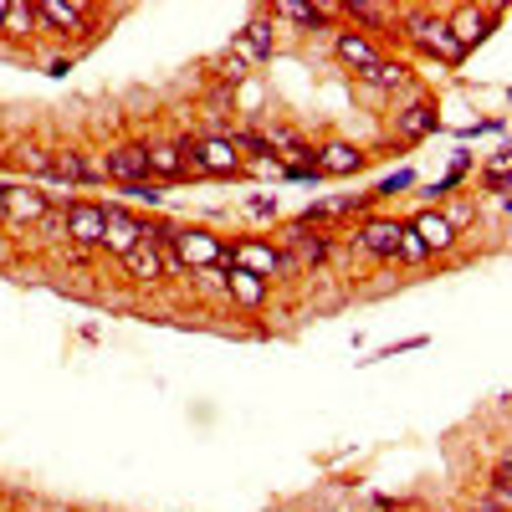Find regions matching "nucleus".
Listing matches in <instances>:
<instances>
[{"label": "nucleus", "instance_id": "1", "mask_svg": "<svg viewBox=\"0 0 512 512\" xmlns=\"http://www.w3.org/2000/svg\"><path fill=\"white\" fill-rule=\"evenodd\" d=\"M185 175H216V180H236L246 175V159L226 134H205V139H185Z\"/></svg>", "mask_w": 512, "mask_h": 512}, {"label": "nucleus", "instance_id": "2", "mask_svg": "<svg viewBox=\"0 0 512 512\" xmlns=\"http://www.w3.org/2000/svg\"><path fill=\"white\" fill-rule=\"evenodd\" d=\"M405 36L415 41V47H425L436 62H446V67H456L466 52L456 47V36H451V26H446V16H431V11H410L405 16Z\"/></svg>", "mask_w": 512, "mask_h": 512}, {"label": "nucleus", "instance_id": "3", "mask_svg": "<svg viewBox=\"0 0 512 512\" xmlns=\"http://www.w3.org/2000/svg\"><path fill=\"white\" fill-rule=\"evenodd\" d=\"M226 267L251 272V277H262V282L297 272V267L287 262V251H277V246H267V241H236V246H226Z\"/></svg>", "mask_w": 512, "mask_h": 512}, {"label": "nucleus", "instance_id": "4", "mask_svg": "<svg viewBox=\"0 0 512 512\" xmlns=\"http://www.w3.org/2000/svg\"><path fill=\"white\" fill-rule=\"evenodd\" d=\"M169 251L180 256V267H185V272L226 267V246L210 236V231H180V226H175V236H169Z\"/></svg>", "mask_w": 512, "mask_h": 512}, {"label": "nucleus", "instance_id": "5", "mask_svg": "<svg viewBox=\"0 0 512 512\" xmlns=\"http://www.w3.org/2000/svg\"><path fill=\"white\" fill-rule=\"evenodd\" d=\"M144 231H149V221L128 216L123 205H103V251L128 256V251H134V246L144 241Z\"/></svg>", "mask_w": 512, "mask_h": 512}, {"label": "nucleus", "instance_id": "6", "mask_svg": "<svg viewBox=\"0 0 512 512\" xmlns=\"http://www.w3.org/2000/svg\"><path fill=\"white\" fill-rule=\"evenodd\" d=\"M62 226H67V241L77 251H93L103 246V205H88V200H72L62 210Z\"/></svg>", "mask_w": 512, "mask_h": 512}, {"label": "nucleus", "instance_id": "7", "mask_svg": "<svg viewBox=\"0 0 512 512\" xmlns=\"http://www.w3.org/2000/svg\"><path fill=\"white\" fill-rule=\"evenodd\" d=\"M98 169H103V180L144 185V180H149V154H144L139 144H123V149H108V154L98 159Z\"/></svg>", "mask_w": 512, "mask_h": 512}, {"label": "nucleus", "instance_id": "8", "mask_svg": "<svg viewBox=\"0 0 512 512\" xmlns=\"http://www.w3.org/2000/svg\"><path fill=\"white\" fill-rule=\"evenodd\" d=\"M36 6V21L47 26V31H82L93 21L88 6H72V0H31Z\"/></svg>", "mask_w": 512, "mask_h": 512}, {"label": "nucleus", "instance_id": "9", "mask_svg": "<svg viewBox=\"0 0 512 512\" xmlns=\"http://www.w3.org/2000/svg\"><path fill=\"white\" fill-rule=\"evenodd\" d=\"M52 180H67V185H103V169L93 159H82L77 149H57L52 154Z\"/></svg>", "mask_w": 512, "mask_h": 512}, {"label": "nucleus", "instance_id": "10", "mask_svg": "<svg viewBox=\"0 0 512 512\" xmlns=\"http://www.w3.org/2000/svg\"><path fill=\"white\" fill-rule=\"evenodd\" d=\"M313 164H318V175L344 180V175H359V169H364V154H359L354 144H328V149L313 154Z\"/></svg>", "mask_w": 512, "mask_h": 512}, {"label": "nucleus", "instance_id": "11", "mask_svg": "<svg viewBox=\"0 0 512 512\" xmlns=\"http://www.w3.org/2000/svg\"><path fill=\"white\" fill-rule=\"evenodd\" d=\"M425 134H436V108H431V103H405V108L395 113V139L415 144V139H425Z\"/></svg>", "mask_w": 512, "mask_h": 512}, {"label": "nucleus", "instance_id": "12", "mask_svg": "<svg viewBox=\"0 0 512 512\" xmlns=\"http://www.w3.org/2000/svg\"><path fill=\"white\" fill-rule=\"evenodd\" d=\"M492 16H497V11H456V16H446V26H451V36H456V47H461V52H472L477 41L487 36Z\"/></svg>", "mask_w": 512, "mask_h": 512}, {"label": "nucleus", "instance_id": "13", "mask_svg": "<svg viewBox=\"0 0 512 512\" xmlns=\"http://www.w3.org/2000/svg\"><path fill=\"white\" fill-rule=\"evenodd\" d=\"M400 221H369L359 236H354V246L359 251H369V256H395V246H400Z\"/></svg>", "mask_w": 512, "mask_h": 512}, {"label": "nucleus", "instance_id": "14", "mask_svg": "<svg viewBox=\"0 0 512 512\" xmlns=\"http://www.w3.org/2000/svg\"><path fill=\"white\" fill-rule=\"evenodd\" d=\"M149 180H185V149L180 144H149Z\"/></svg>", "mask_w": 512, "mask_h": 512}, {"label": "nucleus", "instance_id": "15", "mask_svg": "<svg viewBox=\"0 0 512 512\" xmlns=\"http://www.w3.org/2000/svg\"><path fill=\"white\" fill-rule=\"evenodd\" d=\"M226 297H231L236 308H262V303H267V282L251 277V272L226 267Z\"/></svg>", "mask_w": 512, "mask_h": 512}, {"label": "nucleus", "instance_id": "16", "mask_svg": "<svg viewBox=\"0 0 512 512\" xmlns=\"http://www.w3.org/2000/svg\"><path fill=\"white\" fill-rule=\"evenodd\" d=\"M123 262V272L134 277V282H164V267H159V246H149V241H139L128 256H118Z\"/></svg>", "mask_w": 512, "mask_h": 512}, {"label": "nucleus", "instance_id": "17", "mask_svg": "<svg viewBox=\"0 0 512 512\" xmlns=\"http://www.w3.org/2000/svg\"><path fill=\"white\" fill-rule=\"evenodd\" d=\"M333 52L354 67V77H359V72H369V67L379 62V52L369 47V41H364L359 31H338V36H333Z\"/></svg>", "mask_w": 512, "mask_h": 512}, {"label": "nucleus", "instance_id": "18", "mask_svg": "<svg viewBox=\"0 0 512 512\" xmlns=\"http://www.w3.org/2000/svg\"><path fill=\"white\" fill-rule=\"evenodd\" d=\"M47 195H31V190H6V221L16 226H36L41 216H47Z\"/></svg>", "mask_w": 512, "mask_h": 512}, {"label": "nucleus", "instance_id": "19", "mask_svg": "<svg viewBox=\"0 0 512 512\" xmlns=\"http://www.w3.org/2000/svg\"><path fill=\"white\" fill-rule=\"evenodd\" d=\"M410 231H415V241H420L425 251H451V246H456V231H451V226L436 216V210H425V216H415V226H410Z\"/></svg>", "mask_w": 512, "mask_h": 512}, {"label": "nucleus", "instance_id": "20", "mask_svg": "<svg viewBox=\"0 0 512 512\" xmlns=\"http://www.w3.org/2000/svg\"><path fill=\"white\" fill-rule=\"evenodd\" d=\"M41 21H36V6H31V0H6V26H0V31H6V36H31Z\"/></svg>", "mask_w": 512, "mask_h": 512}, {"label": "nucleus", "instance_id": "21", "mask_svg": "<svg viewBox=\"0 0 512 512\" xmlns=\"http://www.w3.org/2000/svg\"><path fill=\"white\" fill-rule=\"evenodd\" d=\"M507 175H512V154H507V149H497V154L487 159V169H482L487 195H507Z\"/></svg>", "mask_w": 512, "mask_h": 512}, {"label": "nucleus", "instance_id": "22", "mask_svg": "<svg viewBox=\"0 0 512 512\" xmlns=\"http://www.w3.org/2000/svg\"><path fill=\"white\" fill-rule=\"evenodd\" d=\"M272 16L277 21H297V26H323L328 6H287V0H282V6H272Z\"/></svg>", "mask_w": 512, "mask_h": 512}, {"label": "nucleus", "instance_id": "23", "mask_svg": "<svg viewBox=\"0 0 512 512\" xmlns=\"http://www.w3.org/2000/svg\"><path fill=\"white\" fill-rule=\"evenodd\" d=\"M195 277V287L205 292V297H226V267H200V272H190Z\"/></svg>", "mask_w": 512, "mask_h": 512}, {"label": "nucleus", "instance_id": "24", "mask_svg": "<svg viewBox=\"0 0 512 512\" xmlns=\"http://www.w3.org/2000/svg\"><path fill=\"white\" fill-rule=\"evenodd\" d=\"M349 16L364 21V26H395V11L390 6H349Z\"/></svg>", "mask_w": 512, "mask_h": 512}, {"label": "nucleus", "instance_id": "25", "mask_svg": "<svg viewBox=\"0 0 512 512\" xmlns=\"http://www.w3.org/2000/svg\"><path fill=\"white\" fill-rule=\"evenodd\" d=\"M21 169H31V175H52V154L36 149V144H26V149H21Z\"/></svg>", "mask_w": 512, "mask_h": 512}, {"label": "nucleus", "instance_id": "26", "mask_svg": "<svg viewBox=\"0 0 512 512\" xmlns=\"http://www.w3.org/2000/svg\"><path fill=\"white\" fill-rule=\"evenodd\" d=\"M123 195H128V200H139V205H149V210H154V205L164 200V185H154V180H144V185H123Z\"/></svg>", "mask_w": 512, "mask_h": 512}, {"label": "nucleus", "instance_id": "27", "mask_svg": "<svg viewBox=\"0 0 512 512\" xmlns=\"http://www.w3.org/2000/svg\"><path fill=\"white\" fill-rule=\"evenodd\" d=\"M472 216H477V205H472V200H451V210H446L441 221H446V226L456 231V226H466V221H472Z\"/></svg>", "mask_w": 512, "mask_h": 512}, {"label": "nucleus", "instance_id": "28", "mask_svg": "<svg viewBox=\"0 0 512 512\" xmlns=\"http://www.w3.org/2000/svg\"><path fill=\"white\" fill-rule=\"evenodd\" d=\"M395 256H405V262H420V256H431V251H425V246L415 241V231L405 226V231H400V246H395Z\"/></svg>", "mask_w": 512, "mask_h": 512}, {"label": "nucleus", "instance_id": "29", "mask_svg": "<svg viewBox=\"0 0 512 512\" xmlns=\"http://www.w3.org/2000/svg\"><path fill=\"white\" fill-rule=\"evenodd\" d=\"M36 226H41V236H47V241H67V226H62V210H47V216H41Z\"/></svg>", "mask_w": 512, "mask_h": 512}, {"label": "nucleus", "instance_id": "30", "mask_svg": "<svg viewBox=\"0 0 512 512\" xmlns=\"http://www.w3.org/2000/svg\"><path fill=\"white\" fill-rule=\"evenodd\" d=\"M246 216H256V221H272V216H277V200H267V195L246 200Z\"/></svg>", "mask_w": 512, "mask_h": 512}, {"label": "nucleus", "instance_id": "31", "mask_svg": "<svg viewBox=\"0 0 512 512\" xmlns=\"http://www.w3.org/2000/svg\"><path fill=\"white\" fill-rule=\"evenodd\" d=\"M472 512H507V497H482V502H472Z\"/></svg>", "mask_w": 512, "mask_h": 512}, {"label": "nucleus", "instance_id": "32", "mask_svg": "<svg viewBox=\"0 0 512 512\" xmlns=\"http://www.w3.org/2000/svg\"><path fill=\"white\" fill-rule=\"evenodd\" d=\"M26 512H62V507H47V502H26Z\"/></svg>", "mask_w": 512, "mask_h": 512}, {"label": "nucleus", "instance_id": "33", "mask_svg": "<svg viewBox=\"0 0 512 512\" xmlns=\"http://www.w3.org/2000/svg\"><path fill=\"white\" fill-rule=\"evenodd\" d=\"M0 221H6V190H0Z\"/></svg>", "mask_w": 512, "mask_h": 512}, {"label": "nucleus", "instance_id": "34", "mask_svg": "<svg viewBox=\"0 0 512 512\" xmlns=\"http://www.w3.org/2000/svg\"><path fill=\"white\" fill-rule=\"evenodd\" d=\"M0 26H6V0H0Z\"/></svg>", "mask_w": 512, "mask_h": 512}]
</instances>
